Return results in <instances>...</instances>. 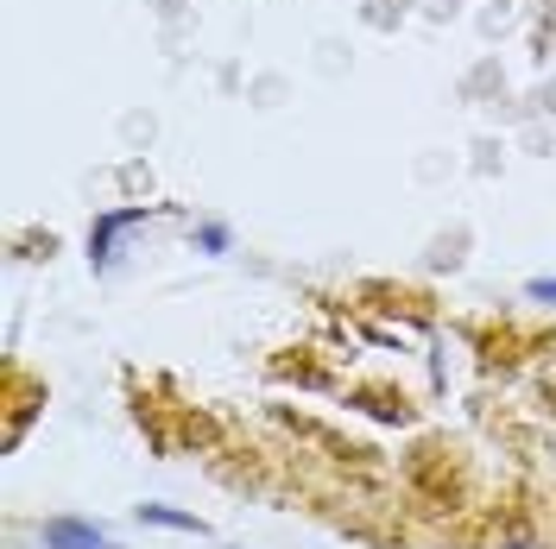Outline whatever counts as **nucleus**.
Masks as SVG:
<instances>
[{"label": "nucleus", "instance_id": "nucleus-5", "mask_svg": "<svg viewBox=\"0 0 556 549\" xmlns=\"http://www.w3.org/2000/svg\"><path fill=\"white\" fill-rule=\"evenodd\" d=\"M525 297H538V304H556V278H531V284H525Z\"/></svg>", "mask_w": 556, "mask_h": 549}, {"label": "nucleus", "instance_id": "nucleus-3", "mask_svg": "<svg viewBox=\"0 0 556 549\" xmlns=\"http://www.w3.org/2000/svg\"><path fill=\"white\" fill-rule=\"evenodd\" d=\"M139 524H159V531H190V537H203V531H208L197 512H177V506H139Z\"/></svg>", "mask_w": 556, "mask_h": 549}, {"label": "nucleus", "instance_id": "nucleus-1", "mask_svg": "<svg viewBox=\"0 0 556 549\" xmlns=\"http://www.w3.org/2000/svg\"><path fill=\"white\" fill-rule=\"evenodd\" d=\"M38 544L45 549H121L108 537L102 524H89V518H45V531H38Z\"/></svg>", "mask_w": 556, "mask_h": 549}, {"label": "nucleus", "instance_id": "nucleus-2", "mask_svg": "<svg viewBox=\"0 0 556 549\" xmlns=\"http://www.w3.org/2000/svg\"><path fill=\"white\" fill-rule=\"evenodd\" d=\"M139 221H146V208H114V215H102L96 234H89V259H96V266H114V241H121L127 228H139Z\"/></svg>", "mask_w": 556, "mask_h": 549}, {"label": "nucleus", "instance_id": "nucleus-6", "mask_svg": "<svg viewBox=\"0 0 556 549\" xmlns=\"http://www.w3.org/2000/svg\"><path fill=\"white\" fill-rule=\"evenodd\" d=\"M506 549H531V544H506Z\"/></svg>", "mask_w": 556, "mask_h": 549}, {"label": "nucleus", "instance_id": "nucleus-4", "mask_svg": "<svg viewBox=\"0 0 556 549\" xmlns=\"http://www.w3.org/2000/svg\"><path fill=\"white\" fill-rule=\"evenodd\" d=\"M197 246H203V253H228V228H222V221H203V228H197Z\"/></svg>", "mask_w": 556, "mask_h": 549}]
</instances>
